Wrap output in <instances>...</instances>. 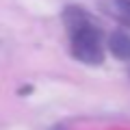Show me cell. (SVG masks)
Masks as SVG:
<instances>
[{
  "label": "cell",
  "instance_id": "6da1fadb",
  "mask_svg": "<svg viewBox=\"0 0 130 130\" xmlns=\"http://www.w3.org/2000/svg\"><path fill=\"white\" fill-rule=\"evenodd\" d=\"M72 41V54L87 65H100L104 61V41L102 30L98 28L91 15L78 7H67L63 15Z\"/></svg>",
  "mask_w": 130,
  "mask_h": 130
},
{
  "label": "cell",
  "instance_id": "7a4b0ae2",
  "mask_svg": "<svg viewBox=\"0 0 130 130\" xmlns=\"http://www.w3.org/2000/svg\"><path fill=\"white\" fill-rule=\"evenodd\" d=\"M100 9L124 26H130V0H100Z\"/></svg>",
  "mask_w": 130,
  "mask_h": 130
},
{
  "label": "cell",
  "instance_id": "3957f363",
  "mask_svg": "<svg viewBox=\"0 0 130 130\" xmlns=\"http://www.w3.org/2000/svg\"><path fill=\"white\" fill-rule=\"evenodd\" d=\"M108 50L115 59L119 61H130V35L124 30H115L108 37Z\"/></svg>",
  "mask_w": 130,
  "mask_h": 130
}]
</instances>
